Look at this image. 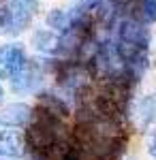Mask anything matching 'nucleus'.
I'll list each match as a JSON object with an SVG mask.
<instances>
[{"instance_id": "1", "label": "nucleus", "mask_w": 156, "mask_h": 160, "mask_svg": "<svg viewBox=\"0 0 156 160\" xmlns=\"http://www.w3.org/2000/svg\"><path fill=\"white\" fill-rule=\"evenodd\" d=\"M26 66L24 49L17 45H4L0 49V75L2 77H13Z\"/></svg>"}, {"instance_id": "2", "label": "nucleus", "mask_w": 156, "mask_h": 160, "mask_svg": "<svg viewBox=\"0 0 156 160\" xmlns=\"http://www.w3.org/2000/svg\"><path fill=\"white\" fill-rule=\"evenodd\" d=\"M32 118V109L24 105V102H13V105H7L4 111H2V120L4 124H11V126H26Z\"/></svg>"}, {"instance_id": "3", "label": "nucleus", "mask_w": 156, "mask_h": 160, "mask_svg": "<svg viewBox=\"0 0 156 160\" xmlns=\"http://www.w3.org/2000/svg\"><path fill=\"white\" fill-rule=\"evenodd\" d=\"M24 154V143L19 135L15 130H7L0 135V156H7V158H17Z\"/></svg>"}, {"instance_id": "4", "label": "nucleus", "mask_w": 156, "mask_h": 160, "mask_svg": "<svg viewBox=\"0 0 156 160\" xmlns=\"http://www.w3.org/2000/svg\"><path fill=\"white\" fill-rule=\"evenodd\" d=\"M32 41L41 51H49V53H60L62 51V38L56 37L51 30H36Z\"/></svg>"}, {"instance_id": "5", "label": "nucleus", "mask_w": 156, "mask_h": 160, "mask_svg": "<svg viewBox=\"0 0 156 160\" xmlns=\"http://www.w3.org/2000/svg\"><path fill=\"white\" fill-rule=\"evenodd\" d=\"M139 118L143 126L156 122V96H143L139 100Z\"/></svg>"}, {"instance_id": "6", "label": "nucleus", "mask_w": 156, "mask_h": 160, "mask_svg": "<svg viewBox=\"0 0 156 160\" xmlns=\"http://www.w3.org/2000/svg\"><path fill=\"white\" fill-rule=\"evenodd\" d=\"M47 24L51 26L54 30H58V32H69V28H71V17L64 11H51L47 15Z\"/></svg>"}, {"instance_id": "7", "label": "nucleus", "mask_w": 156, "mask_h": 160, "mask_svg": "<svg viewBox=\"0 0 156 160\" xmlns=\"http://www.w3.org/2000/svg\"><path fill=\"white\" fill-rule=\"evenodd\" d=\"M141 17L148 24L156 22V0H141Z\"/></svg>"}, {"instance_id": "8", "label": "nucleus", "mask_w": 156, "mask_h": 160, "mask_svg": "<svg viewBox=\"0 0 156 160\" xmlns=\"http://www.w3.org/2000/svg\"><path fill=\"white\" fill-rule=\"evenodd\" d=\"M101 2H103V0H79V2H77V7H75L73 11H77V13L92 11V9H96V7H98Z\"/></svg>"}, {"instance_id": "9", "label": "nucleus", "mask_w": 156, "mask_h": 160, "mask_svg": "<svg viewBox=\"0 0 156 160\" xmlns=\"http://www.w3.org/2000/svg\"><path fill=\"white\" fill-rule=\"evenodd\" d=\"M148 152H150L152 158H156V130L150 135V139H148Z\"/></svg>"}, {"instance_id": "10", "label": "nucleus", "mask_w": 156, "mask_h": 160, "mask_svg": "<svg viewBox=\"0 0 156 160\" xmlns=\"http://www.w3.org/2000/svg\"><path fill=\"white\" fill-rule=\"evenodd\" d=\"M2 128H4V120H0V130H2Z\"/></svg>"}, {"instance_id": "11", "label": "nucleus", "mask_w": 156, "mask_h": 160, "mask_svg": "<svg viewBox=\"0 0 156 160\" xmlns=\"http://www.w3.org/2000/svg\"><path fill=\"white\" fill-rule=\"evenodd\" d=\"M0 98H2V86H0Z\"/></svg>"}]
</instances>
